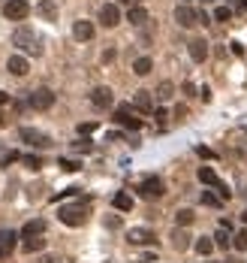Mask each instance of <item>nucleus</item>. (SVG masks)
<instances>
[{
  "label": "nucleus",
  "instance_id": "f257e3e1",
  "mask_svg": "<svg viewBox=\"0 0 247 263\" xmlns=\"http://www.w3.org/2000/svg\"><path fill=\"white\" fill-rule=\"evenodd\" d=\"M12 46L15 48H21L24 55H42V40H40V33L33 30V27H15L12 33Z\"/></svg>",
  "mask_w": 247,
  "mask_h": 263
},
{
  "label": "nucleus",
  "instance_id": "f03ea898",
  "mask_svg": "<svg viewBox=\"0 0 247 263\" xmlns=\"http://www.w3.org/2000/svg\"><path fill=\"white\" fill-rule=\"evenodd\" d=\"M58 221L66 224V227H82V224L87 221V206H84V203L61 206V209H58Z\"/></svg>",
  "mask_w": 247,
  "mask_h": 263
},
{
  "label": "nucleus",
  "instance_id": "7ed1b4c3",
  "mask_svg": "<svg viewBox=\"0 0 247 263\" xmlns=\"http://www.w3.org/2000/svg\"><path fill=\"white\" fill-rule=\"evenodd\" d=\"M136 194L142 197V200H160V197L166 194V185H163V179H157V175H151V179H145L142 185L136 188Z\"/></svg>",
  "mask_w": 247,
  "mask_h": 263
},
{
  "label": "nucleus",
  "instance_id": "20e7f679",
  "mask_svg": "<svg viewBox=\"0 0 247 263\" xmlns=\"http://www.w3.org/2000/svg\"><path fill=\"white\" fill-rule=\"evenodd\" d=\"M199 182H202V185H208V188H214L220 200H229V194H232V191H229V188L217 179V172L211 169V167H199Z\"/></svg>",
  "mask_w": 247,
  "mask_h": 263
},
{
  "label": "nucleus",
  "instance_id": "39448f33",
  "mask_svg": "<svg viewBox=\"0 0 247 263\" xmlns=\"http://www.w3.org/2000/svg\"><path fill=\"white\" fill-rule=\"evenodd\" d=\"M27 103H30L33 109L45 112V109H51V106H55V91H51V88H37V91H30Z\"/></svg>",
  "mask_w": 247,
  "mask_h": 263
},
{
  "label": "nucleus",
  "instance_id": "423d86ee",
  "mask_svg": "<svg viewBox=\"0 0 247 263\" xmlns=\"http://www.w3.org/2000/svg\"><path fill=\"white\" fill-rule=\"evenodd\" d=\"M19 136H21V143L33 145V148H48V145H51V136L42 133V130H37V127H21Z\"/></svg>",
  "mask_w": 247,
  "mask_h": 263
},
{
  "label": "nucleus",
  "instance_id": "0eeeda50",
  "mask_svg": "<svg viewBox=\"0 0 247 263\" xmlns=\"http://www.w3.org/2000/svg\"><path fill=\"white\" fill-rule=\"evenodd\" d=\"M3 15L9 22H24L30 15V3L27 0H9V3H3Z\"/></svg>",
  "mask_w": 247,
  "mask_h": 263
},
{
  "label": "nucleus",
  "instance_id": "6e6552de",
  "mask_svg": "<svg viewBox=\"0 0 247 263\" xmlns=\"http://www.w3.org/2000/svg\"><path fill=\"white\" fill-rule=\"evenodd\" d=\"M127 242L130 245H154L157 236H154L151 227H130V230H127Z\"/></svg>",
  "mask_w": 247,
  "mask_h": 263
},
{
  "label": "nucleus",
  "instance_id": "1a4fd4ad",
  "mask_svg": "<svg viewBox=\"0 0 247 263\" xmlns=\"http://www.w3.org/2000/svg\"><path fill=\"white\" fill-rule=\"evenodd\" d=\"M112 118L118 121L121 127H130V130H139V127H142V118H133V109H130V106H118Z\"/></svg>",
  "mask_w": 247,
  "mask_h": 263
},
{
  "label": "nucleus",
  "instance_id": "9d476101",
  "mask_svg": "<svg viewBox=\"0 0 247 263\" xmlns=\"http://www.w3.org/2000/svg\"><path fill=\"white\" fill-rule=\"evenodd\" d=\"M91 103H94L97 109H109L112 103H115V94H112V88H105V85L94 88V91H91Z\"/></svg>",
  "mask_w": 247,
  "mask_h": 263
},
{
  "label": "nucleus",
  "instance_id": "9b49d317",
  "mask_svg": "<svg viewBox=\"0 0 247 263\" xmlns=\"http://www.w3.org/2000/svg\"><path fill=\"white\" fill-rule=\"evenodd\" d=\"M175 22H178L181 27H193V24H199V12L193 6H187V3H181L178 9H175Z\"/></svg>",
  "mask_w": 247,
  "mask_h": 263
},
{
  "label": "nucleus",
  "instance_id": "f8f14e48",
  "mask_svg": "<svg viewBox=\"0 0 247 263\" xmlns=\"http://www.w3.org/2000/svg\"><path fill=\"white\" fill-rule=\"evenodd\" d=\"M100 24H103V27H118V24H121V12H118L115 3H105V6L100 9Z\"/></svg>",
  "mask_w": 247,
  "mask_h": 263
},
{
  "label": "nucleus",
  "instance_id": "ddd939ff",
  "mask_svg": "<svg viewBox=\"0 0 247 263\" xmlns=\"http://www.w3.org/2000/svg\"><path fill=\"white\" fill-rule=\"evenodd\" d=\"M6 70H9L12 76H19V79H21V76H27V73H30V64H27V58H24V55H12V58L6 61Z\"/></svg>",
  "mask_w": 247,
  "mask_h": 263
},
{
  "label": "nucleus",
  "instance_id": "4468645a",
  "mask_svg": "<svg viewBox=\"0 0 247 263\" xmlns=\"http://www.w3.org/2000/svg\"><path fill=\"white\" fill-rule=\"evenodd\" d=\"M133 106L139 112H154V94L151 91H136L133 94Z\"/></svg>",
  "mask_w": 247,
  "mask_h": 263
},
{
  "label": "nucleus",
  "instance_id": "2eb2a0df",
  "mask_svg": "<svg viewBox=\"0 0 247 263\" xmlns=\"http://www.w3.org/2000/svg\"><path fill=\"white\" fill-rule=\"evenodd\" d=\"M73 37H76L79 43L94 40V24H91V22H84V19H79V22L73 24Z\"/></svg>",
  "mask_w": 247,
  "mask_h": 263
},
{
  "label": "nucleus",
  "instance_id": "dca6fc26",
  "mask_svg": "<svg viewBox=\"0 0 247 263\" xmlns=\"http://www.w3.org/2000/svg\"><path fill=\"white\" fill-rule=\"evenodd\" d=\"M37 15L45 22H58V3L55 0H40L37 3Z\"/></svg>",
  "mask_w": 247,
  "mask_h": 263
},
{
  "label": "nucleus",
  "instance_id": "f3484780",
  "mask_svg": "<svg viewBox=\"0 0 247 263\" xmlns=\"http://www.w3.org/2000/svg\"><path fill=\"white\" fill-rule=\"evenodd\" d=\"M169 239H172V248H175V251H187V248H190V233L184 230V227H175Z\"/></svg>",
  "mask_w": 247,
  "mask_h": 263
},
{
  "label": "nucleus",
  "instance_id": "a211bd4d",
  "mask_svg": "<svg viewBox=\"0 0 247 263\" xmlns=\"http://www.w3.org/2000/svg\"><path fill=\"white\" fill-rule=\"evenodd\" d=\"M190 58L196 61V64H202V61L208 58V43L199 40V37H196V40H190Z\"/></svg>",
  "mask_w": 247,
  "mask_h": 263
},
{
  "label": "nucleus",
  "instance_id": "6ab92c4d",
  "mask_svg": "<svg viewBox=\"0 0 247 263\" xmlns=\"http://www.w3.org/2000/svg\"><path fill=\"white\" fill-rule=\"evenodd\" d=\"M42 230H45V221H42V218H37V221H27V224L21 227V239H30V236H42Z\"/></svg>",
  "mask_w": 247,
  "mask_h": 263
},
{
  "label": "nucleus",
  "instance_id": "aec40b11",
  "mask_svg": "<svg viewBox=\"0 0 247 263\" xmlns=\"http://www.w3.org/2000/svg\"><path fill=\"white\" fill-rule=\"evenodd\" d=\"M112 206L118 209V212H130V209H133V197L127 194V191H118V194L112 197Z\"/></svg>",
  "mask_w": 247,
  "mask_h": 263
},
{
  "label": "nucleus",
  "instance_id": "412c9836",
  "mask_svg": "<svg viewBox=\"0 0 247 263\" xmlns=\"http://www.w3.org/2000/svg\"><path fill=\"white\" fill-rule=\"evenodd\" d=\"M151 70H154V61H151L148 55H142V58L133 61V73H136V76H148Z\"/></svg>",
  "mask_w": 247,
  "mask_h": 263
},
{
  "label": "nucleus",
  "instance_id": "4be33fe9",
  "mask_svg": "<svg viewBox=\"0 0 247 263\" xmlns=\"http://www.w3.org/2000/svg\"><path fill=\"white\" fill-rule=\"evenodd\" d=\"M193 248H196V254H199V257H208L211 251L217 248V245H214V239H208V236H202V239H196V242H193Z\"/></svg>",
  "mask_w": 247,
  "mask_h": 263
},
{
  "label": "nucleus",
  "instance_id": "5701e85b",
  "mask_svg": "<svg viewBox=\"0 0 247 263\" xmlns=\"http://www.w3.org/2000/svg\"><path fill=\"white\" fill-rule=\"evenodd\" d=\"M127 22L130 24H145L148 22V12H145V6H130V12H127Z\"/></svg>",
  "mask_w": 247,
  "mask_h": 263
},
{
  "label": "nucleus",
  "instance_id": "b1692460",
  "mask_svg": "<svg viewBox=\"0 0 247 263\" xmlns=\"http://www.w3.org/2000/svg\"><path fill=\"white\" fill-rule=\"evenodd\" d=\"M21 248H24L27 254H37V251H42V248H45V239H42V236H30V239H24V242H21Z\"/></svg>",
  "mask_w": 247,
  "mask_h": 263
},
{
  "label": "nucleus",
  "instance_id": "393cba45",
  "mask_svg": "<svg viewBox=\"0 0 247 263\" xmlns=\"http://www.w3.org/2000/svg\"><path fill=\"white\" fill-rule=\"evenodd\" d=\"M214 245L217 248H232V233H229L226 227H220V230L214 233Z\"/></svg>",
  "mask_w": 247,
  "mask_h": 263
},
{
  "label": "nucleus",
  "instance_id": "a878e982",
  "mask_svg": "<svg viewBox=\"0 0 247 263\" xmlns=\"http://www.w3.org/2000/svg\"><path fill=\"white\" fill-rule=\"evenodd\" d=\"M193 221H196L193 209H178V212H175V224H178V227H190Z\"/></svg>",
  "mask_w": 247,
  "mask_h": 263
},
{
  "label": "nucleus",
  "instance_id": "bb28decb",
  "mask_svg": "<svg viewBox=\"0 0 247 263\" xmlns=\"http://www.w3.org/2000/svg\"><path fill=\"white\" fill-rule=\"evenodd\" d=\"M21 233H15V230H0V245H3V248H6V254L15 248V239H19Z\"/></svg>",
  "mask_w": 247,
  "mask_h": 263
},
{
  "label": "nucleus",
  "instance_id": "cd10ccee",
  "mask_svg": "<svg viewBox=\"0 0 247 263\" xmlns=\"http://www.w3.org/2000/svg\"><path fill=\"white\" fill-rule=\"evenodd\" d=\"M157 97H160V103L172 100L175 97V85L172 82H160V85H157Z\"/></svg>",
  "mask_w": 247,
  "mask_h": 263
},
{
  "label": "nucleus",
  "instance_id": "c85d7f7f",
  "mask_svg": "<svg viewBox=\"0 0 247 263\" xmlns=\"http://www.w3.org/2000/svg\"><path fill=\"white\" fill-rule=\"evenodd\" d=\"M232 245H235L238 251H247V227H241V230L232 236Z\"/></svg>",
  "mask_w": 247,
  "mask_h": 263
},
{
  "label": "nucleus",
  "instance_id": "c756f323",
  "mask_svg": "<svg viewBox=\"0 0 247 263\" xmlns=\"http://www.w3.org/2000/svg\"><path fill=\"white\" fill-rule=\"evenodd\" d=\"M58 167H61L63 172H79V169H82V164H79V161H69V157H61Z\"/></svg>",
  "mask_w": 247,
  "mask_h": 263
},
{
  "label": "nucleus",
  "instance_id": "7c9ffc66",
  "mask_svg": "<svg viewBox=\"0 0 247 263\" xmlns=\"http://www.w3.org/2000/svg\"><path fill=\"white\" fill-rule=\"evenodd\" d=\"M232 19V6H217L214 9V22H229Z\"/></svg>",
  "mask_w": 247,
  "mask_h": 263
},
{
  "label": "nucleus",
  "instance_id": "2f4dec72",
  "mask_svg": "<svg viewBox=\"0 0 247 263\" xmlns=\"http://www.w3.org/2000/svg\"><path fill=\"white\" fill-rule=\"evenodd\" d=\"M21 164H24L27 169H40V167H42V161H40L37 154H27V157H21Z\"/></svg>",
  "mask_w": 247,
  "mask_h": 263
},
{
  "label": "nucleus",
  "instance_id": "473e14b6",
  "mask_svg": "<svg viewBox=\"0 0 247 263\" xmlns=\"http://www.w3.org/2000/svg\"><path fill=\"white\" fill-rule=\"evenodd\" d=\"M94 145H91V139H76L73 143V151H79V154H84V151H91Z\"/></svg>",
  "mask_w": 247,
  "mask_h": 263
},
{
  "label": "nucleus",
  "instance_id": "72a5a7b5",
  "mask_svg": "<svg viewBox=\"0 0 247 263\" xmlns=\"http://www.w3.org/2000/svg\"><path fill=\"white\" fill-rule=\"evenodd\" d=\"M202 203H205V206H214V209H217L223 200H220L217 194H211V191H205V194H202Z\"/></svg>",
  "mask_w": 247,
  "mask_h": 263
},
{
  "label": "nucleus",
  "instance_id": "f704fd0d",
  "mask_svg": "<svg viewBox=\"0 0 247 263\" xmlns=\"http://www.w3.org/2000/svg\"><path fill=\"white\" fill-rule=\"evenodd\" d=\"M97 130V121H84V124H79V133L87 136V133H94Z\"/></svg>",
  "mask_w": 247,
  "mask_h": 263
},
{
  "label": "nucleus",
  "instance_id": "c9c22d12",
  "mask_svg": "<svg viewBox=\"0 0 247 263\" xmlns=\"http://www.w3.org/2000/svg\"><path fill=\"white\" fill-rule=\"evenodd\" d=\"M15 161H21V154H19V151H9V154H3V167H9V164H15Z\"/></svg>",
  "mask_w": 247,
  "mask_h": 263
},
{
  "label": "nucleus",
  "instance_id": "e433bc0d",
  "mask_svg": "<svg viewBox=\"0 0 247 263\" xmlns=\"http://www.w3.org/2000/svg\"><path fill=\"white\" fill-rule=\"evenodd\" d=\"M105 227H109V230H118V227H121V218H118V215H109V218H105Z\"/></svg>",
  "mask_w": 247,
  "mask_h": 263
},
{
  "label": "nucleus",
  "instance_id": "4c0bfd02",
  "mask_svg": "<svg viewBox=\"0 0 247 263\" xmlns=\"http://www.w3.org/2000/svg\"><path fill=\"white\" fill-rule=\"evenodd\" d=\"M196 154H199V157H208V161H214V151L205 148V145H199V148H196Z\"/></svg>",
  "mask_w": 247,
  "mask_h": 263
},
{
  "label": "nucleus",
  "instance_id": "58836bf2",
  "mask_svg": "<svg viewBox=\"0 0 247 263\" xmlns=\"http://www.w3.org/2000/svg\"><path fill=\"white\" fill-rule=\"evenodd\" d=\"M154 118H157V121H160V124H163V121L169 118V112H166V109L160 106V109H154Z\"/></svg>",
  "mask_w": 247,
  "mask_h": 263
},
{
  "label": "nucleus",
  "instance_id": "ea45409f",
  "mask_svg": "<svg viewBox=\"0 0 247 263\" xmlns=\"http://www.w3.org/2000/svg\"><path fill=\"white\" fill-rule=\"evenodd\" d=\"M184 94L193 97V94H196V85H193V82H184Z\"/></svg>",
  "mask_w": 247,
  "mask_h": 263
},
{
  "label": "nucleus",
  "instance_id": "a19ab883",
  "mask_svg": "<svg viewBox=\"0 0 247 263\" xmlns=\"http://www.w3.org/2000/svg\"><path fill=\"white\" fill-rule=\"evenodd\" d=\"M229 46H232V51H235V55H244V46H241V43H229Z\"/></svg>",
  "mask_w": 247,
  "mask_h": 263
},
{
  "label": "nucleus",
  "instance_id": "79ce46f5",
  "mask_svg": "<svg viewBox=\"0 0 247 263\" xmlns=\"http://www.w3.org/2000/svg\"><path fill=\"white\" fill-rule=\"evenodd\" d=\"M235 9L238 12H247V0H235Z\"/></svg>",
  "mask_w": 247,
  "mask_h": 263
},
{
  "label": "nucleus",
  "instance_id": "37998d69",
  "mask_svg": "<svg viewBox=\"0 0 247 263\" xmlns=\"http://www.w3.org/2000/svg\"><path fill=\"white\" fill-rule=\"evenodd\" d=\"M199 97H202V100L208 103V100H211V88H202V91H199Z\"/></svg>",
  "mask_w": 247,
  "mask_h": 263
},
{
  "label": "nucleus",
  "instance_id": "c03bdc74",
  "mask_svg": "<svg viewBox=\"0 0 247 263\" xmlns=\"http://www.w3.org/2000/svg\"><path fill=\"white\" fill-rule=\"evenodd\" d=\"M6 103H9V94H6V91H0V106H6Z\"/></svg>",
  "mask_w": 247,
  "mask_h": 263
},
{
  "label": "nucleus",
  "instance_id": "a18cd8bd",
  "mask_svg": "<svg viewBox=\"0 0 247 263\" xmlns=\"http://www.w3.org/2000/svg\"><path fill=\"white\" fill-rule=\"evenodd\" d=\"M241 221H244V227H247V209H244V212H241Z\"/></svg>",
  "mask_w": 247,
  "mask_h": 263
},
{
  "label": "nucleus",
  "instance_id": "49530a36",
  "mask_svg": "<svg viewBox=\"0 0 247 263\" xmlns=\"http://www.w3.org/2000/svg\"><path fill=\"white\" fill-rule=\"evenodd\" d=\"M121 3H133V6H136V3H139V0H121Z\"/></svg>",
  "mask_w": 247,
  "mask_h": 263
},
{
  "label": "nucleus",
  "instance_id": "de8ad7c7",
  "mask_svg": "<svg viewBox=\"0 0 247 263\" xmlns=\"http://www.w3.org/2000/svg\"><path fill=\"white\" fill-rule=\"evenodd\" d=\"M0 257H6V248H3V245H0Z\"/></svg>",
  "mask_w": 247,
  "mask_h": 263
},
{
  "label": "nucleus",
  "instance_id": "09e8293b",
  "mask_svg": "<svg viewBox=\"0 0 247 263\" xmlns=\"http://www.w3.org/2000/svg\"><path fill=\"white\" fill-rule=\"evenodd\" d=\"M226 263H241V260H235V257H229V260H226Z\"/></svg>",
  "mask_w": 247,
  "mask_h": 263
},
{
  "label": "nucleus",
  "instance_id": "8fccbe9b",
  "mask_svg": "<svg viewBox=\"0 0 247 263\" xmlns=\"http://www.w3.org/2000/svg\"><path fill=\"white\" fill-rule=\"evenodd\" d=\"M205 3H214V0H205Z\"/></svg>",
  "mask_w": 247,
  "mask_h": 263
}]
</instances>
